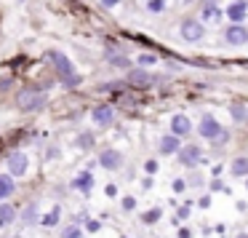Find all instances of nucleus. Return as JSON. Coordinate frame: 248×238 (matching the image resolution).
Masks as SVG:
<instances>
[{
  "label": "nucleus",
  "instance_id": "f257e3e1",
  "mask_svg": "<svg viewBox=\"0 0 248 238\" xmlns=\"http://www.w3.org/2000/svg\"><path fill=\"white\" fill-rule=\"evenodd\" d=\"M200 136H205L214 145H227V131L221 129V123L214 115H203L200 118Z\"/></svg>",
  "mask_w": 248,
  "mask_h": 238
},
{
  "label": "nucleus",
  "instance_id": "f03ea898",
  "mask_svg": "<svg viewBox=\"0 0 248 238\" xmlns=\"http://www.w3.org/2000/svg\"><path fill=\"white\" fill-rule=\"evenodd\" d=\"M48 62H51V65H54L59 72H62V78H64V81L75 78V67H72V62L67 59V56L62 54V51H48Z\"/></svg>",
  "mask_w": 248,
  "mask_h": 238
},
{
  "label": "nucleus",
  "instance_id": "7ed1b4c3",
  "mask_svg": "<svg viewBox=\"0 0 248 238\" xmlns=\"http://www.w3.org/2000/svg\"><path fill=\"white\" fill-rule=\"evenodd\" d=\"M203 35H205V27L200 22H195V19H184L182 22V38L187 43H198V40H203Z\"/></svg>",
  "mask_w": 248,
  "mask_h": 238
},
{
  "label": "nucleus",
  "instance_id": "20e7f679",
  "mask_svg": "<svg viewBox=\"0 0 248 238\" xmlns=\"http://www.w3.org/2000/svg\"><path fill=\"white\" fill-rule=\"evenodd\" d=\"M16 104L22 110H40L46 104V97L38 91H22V94H16Z\"/></svg>",
  "mask_w": 248,
  "mask_h": 238
},
{
  "label": "nucleus",
  "instance_id": "39448f33",
  "mask_svg": "<svg viewBox=\"0 0 248 238\" xmlns=\"http://www.w3.org/2000/svg\"><path fill=\"white\" fill-rule=\"evenodd\" d=\"M6 161H8V169H11L14 177H24V174H27V169H30V158L24 155V153H11V155L6 158Z\"/></svg>",
  "mask_w": 248,
  "mask_h": 238
},
{
  "label": "nucleus",
  "instance_id": "423d86ee",
  "mask_svg": "<svg viewBox=\"0 0 248 238\" xmlns=\"http://www.w3.org/2000/svg\"><path fill=\"white\" fill-rule=\"evenodd\" d=\"M99 163H102V169H107V171H118L120 166H123V155H120L118 150H102V155H99Z\"/></svg>",
  "mask_w": 248,
  "mask_h": 238
},
{
  "label": "nucleus",
  "instance_id": "0eeeda50",
  "mask_svg": "<svg viewBox=\"0 0 248 238\" xmlns=\"http://www.w3.org/2000/svg\"><path fill=\"white\" fill-rule=\"evenodd\" d=\"M224 40L230 46H246L248 43V30L243 27V24H232V27H227Z\"/></svg>",
  "mask_w": 248,
  "mask_h": 238
},
{
  "label": "nucleus",
  "instance_id": "6e6552de",
  "mask_svg": "<svg viewBox=\"0 0 248 238\" xmlns=\"http://www.w3.org/2000/svg\"><path fill=\"white\" fill-rule=\"evenodd\" d=\"M179 161L184 163V166H198L200 161H203V150H200L198 145H187L179 150Z\"/></svg>",
  "mask_w": 248,
  "mask_h": 238
},
{
  "label": "nucleus",
  "instance_id": "1a4fd4ad",
  "mask_svg": "<svg viewBox=\"0 0 248 238\" xmlns=\"http://www.w3.org/2000/svg\"><path fill=\"white\" fill-rule=\"evenodd\" d=\"M91 118H93V123L102 126V129H107V126L115 123V113H112V107H109V104H99V107H93Z\"/></svg>",
  "mask_w": 248,
  "mask_h": 238
},
{
  "label": "nucleus",
  "instance_id": "9d476101",
  "mask_svg": "<svg viewBox=\"0 0 248 238\" xmlns=\"http://www.w3.org/2000/svg\"><path fill=\"white\" fill-rule=\"evenodd\" d=\"M227 17L232 19V24H240L243 19L248 17V0H235V3H230V8H227Z\"/></svg>",
  "mask_w": 248,
  "mask_h": 238
},
{
  "label": "nucleus",
  "instance_id": "9b49d317",
  "mask_svg": "<svg viewBox=\"0 0 248 238\" xmlns=\"http://www.w3.org/2000/svg\"><path fill=\"white\" fill-rule=\"evenodd\" d=\"M189 131H192V123H189L187 115H173V118H171V134L182 139V136L189 134Z\"/></svg>",
  "mask_w": 248,
  "mask_h": 238
},
{
  "label": "nucleus",
  "instance_id": "f8f14e48",
  "mask_svg": "<svg viewBox=\"0 0 248 238\" xmlns=\"http://www.w3.org/2000/svg\"><path fill=\"white\" fill-rule=\"evenodd\" d=\"M125 81H128L131 86L147 88V86H152V83H155V78H152V75H150V72H147V70H131V72H128V78H125Z\"/></svg>",
  "mask_w": 248,
  "mask_h": 238
},
{
  "label": "nucleus",
  "instance_id": "ddd939ff",
  "mask_svg": "<svg viewBox=\"0 0 248 238\" xmlns=\"http://www.w3.org/2000/svg\"><path fill=\"white\" fill-rule=\"evenodd\" d=\"M179 150H182L179 136H173V134L160 136V153H163V155H171V153H179Z\"/></svg>",
  "mask_w": 248,
  "mask_h": 238
},
{
  "label": "nucleus",
  "instance_id": "4468645a",
  "mask_svg": "<svg viewBox=\"0 0 248 238\" xmlns=\"http://www.w3.org/2000/svg\"><path fill=\"white\" fill-rule=\"evenodd\" d=\"M72 185H75L80 193H91V190H93V174H91V171H80Z\"/></svg>",
  "mask_w": 248,
  "mask_h": 238
},
{
  "label": "nucleus",
  "instance_id": "2eb2a0df",
  "mask_svg": "<svg viewBox=\"0 0 248 238\" xmlns=\"http://www.w3.org/2000/svg\"><path fill=\"white\" fill-rule=\"evenodd\" d=\"M16 222V209L11 204H0V227H8Z\"/></svg>",
  "mask_w": 248,
  "mask_h": 238
},
{
  "label": "nucleus",
  "instance_id": "dca6fc26",
  "mask_svg": "<svg viewBox=\"0 0 248 238\" xmlns=\"http://www.w3.org/2000/svg\"><path fill=\"white\" fill-rule=\"evenodd\" d=\"M14 190H16V185H14V179L8 177V174H0V201H6L14 195Z\"/></svg>",
  "mask_w": 248,
  "mask_h": 238
},
{
  "label": "nucleus",
  "instance_id": "f3484780",
  "mask_svg": "<svg viewBox=\"0 0 248 238\" xmlns=\"http://www.w3.org/2000/svg\"><path fill=\"white\" fill-rule=\"evenodd\" d=\"M230 171H232V177H248V158L246 155L235 158L232 166H230Z\"/></svg>",
  "mask_w": 248,
  "mask_h": 238
},
{
  "label": "nucleus",
  "instance_id": "a211bd4d",
  "mask_svg": "<svg viewBox=\"0 0 248 238\" xmlns=\"http://www.w3.org/2000/svg\"><path fill=\"white\" fill-rule=\"evenodd\" d=\"M230 113H232V118H235L237 123H246V120H248V113H246V107H243L240 102H237V104H232V107H230Z\"/></svg>",
  "mask_w": 248,
  "mask_h": 238
},
{
  "label": "nucleus",
  "instance_id": "6ab92c4d",
  "mask_svg": "<svg viewBox=\"0 0 248 238\" xmlns=\"http://www.w3.org/2000/svg\"><path fill=\"white\" fill-rule=\"evenodd\" d=\"M160 217H163L160 209H152V211H144V214H141V222H144V225H155Z\"/></svg>",
  "mask_w": 248,
  "mask_h": 238
},
{
  "label": "nucleus",
  "instance_id": "aec40b11",
  "mask_svg": "<svg viewBox=\"0 0 248 238\" xmlns=\"http://www.w3.org/2000/svg\"><path fill=\"white\" fill-rule=\"evenodd\" d=\"M56 222H59V209H51L48 214H43V220H40V225H46V227H54Z\"/></svg>",
  "mask_w": 248,
  "mask_h": 238
},
{
  "label": "nucleus",
  "instance_id": "412c9836",
  "mask_svg": "<svg viewBox=\"0 0 248 238\" xmlns=\"http://www.w3.org/2000/svg\"><path fill=\"white\" fill-rule=\"evenodd\" d=\"M147 11L150 14H163L166 11V0H147Z\"/></svg>",
  "mask_w": 248,
  "mask_h": 238
},
{
  "label": "nucleus",
  "instance_id": "4be33fe9",
  "mask_svg": "<svg viewBox=\"0 0 248 238\" xmlns=\"http://www.w3.org/2000/svg\"><path fill=\"white\" fill-rule=\"evenodd\" d=\"M78 147H93V134L91 131H86V134H78Z\"/></svg>",
  "mask_w": 248,
  "mask_h": 238
},
{
  "label": "nucleus",
  "instance_id": "5701e85b",
  "mask_svg": "<svg viewBox=\"0 0 248 238\" xmlns=\"http://www.w3.org/2000/svg\"><path fill=\"white\" fill-rule=\"evenodd\" d=\"M22 220H24V225H35V204H30L27 209H24Z\"/></svg>",
  "mask_w": 248,
  "mask_h": 238
},
{
  "label": "nucleus",
  "instance_id": "b1692460",
  "mask_svg": "<svg viewBox=\"0 0 248 238\" xmlns=\"http://www.w3.org/2000/svg\"><path fill=\"white\" fill-rule=\"evenodd\" d=\"M203 17H205V19H214V22H216V19L221 17V11H219L216 6H205V8H203Z\"/></svg>",
  "mask_w": 248,
  "mask_h": 238
},
{
  "label": "nucleus",
  "instance_id": "393cba45",
  "mask_svg": "<svg viewBox=\"0 0 248 238\" xmlns=\"http://www.w3.org/2000/svg\"><path fill=\"white\" fill-rule=\"evenodd\" d=\"M123 209L125 211H134L136 209V198H134V195H125V198H123Z\"/></svg>",
  "mask_w": 248,
  "mask_h": 238
},
{
  "label": "nucleus",
  "instance_id": "a878e982",
  "mask_svg": "<svg viewBox=\"0 0 248 238\" xmlns=\"http://www.w3.org/2000/svg\"><path fill=\"white\" fill-rule=\"evenodd\" d=\"M62 238H80V230H78L75 225H70L64 233H62Z\"/></svg>",
  "mask_w": 248,
  "mask_h": 238
},
{
  "label": "nucleus",
  "instance_id": "bb28decb",
  "mask_svg": "<svg viewBox=\"0 0 248 238\" xmlns=\"http://www.w3.org/2000/svg\"><path fill=\"white\" fill-rule=\"evenodd\" d=\"M139 62H141V65H155L157 56H152V54H141V56H139Z\"/></svg>",
  "mask_w": 248,
  "mask_h": 238
},
{
  "label": "nucleus",
  "instance_id": "cd10ccee",
  "mask_svg": "<svg viewBox=\"0 0 248 238\" xmlns=\"http://www.w3.org/2000/svg\"><path fill=\"white\" fill-rule=\"evenodd\" d=\"M144 169H147V174H155L157 171V161H147Z\"/></svg>",
  "mask_w": 248,
  "mask_h": 238
},
{
  "label": "nucleus",
  "instance_id": "c85d7f7f",
  "mask_svg": "<svg viewBox=\"0 0 248 238\" xmlns=\"http://www.w3.org/2000/svg\"><path fill=\"white\" fill-rule=\"evenodd\" d=\"M88 230L96 233V230H99V222H96V220H88Z\"/></svg>",
  "mask_w": 248,
  "mask_h": 238
},
{
  "label": "nucleus",
  "instance_id": "c756f323",
  "mask_svg": "<svg viewBox=\"0 0 248 238\" xmlns=\"http://www.w3.org/2000/svg\"><path fill=\"white\" fill-rule=\"evenodd\" d=\"M104 6H118V0H102Z\"/></svg>",
  "mask_w": 248,
  "mask_h": 238
},
{
  "label": "nucleus",
  "instance_id": "7c9ffc66",
  "mask_svg": "<svg viewBox=\"0 0 248 238\" xmlns=\"http://www.w3.org/2000/svg\"><path fill=\"white\" fill-rule=\"evenodd\" d=\"M205 6H216V0H203Z\"/></svg>",
  "mask_w": 248,
  "mask_h": 238
},
{
  "label": "nucleus",
  "instance_id": "2f4dec72",
  "mask_svg": "<svg viewBox=\"0 0 248 238\" xmlns=\"http://www.w3.org/2000/svg\"><path fill=\"white\" fill-rule=\"evenodd\" d=\"M237 238H248V236H246V233H240V236H237Z\"/></svg>",
  "mask_w": 248,
  "mask_h": 238
},
{
  "label": "nucleus",
  "instance_id": "473e14b6",
  "mask_svg": "<svg viewBox=\"0 0 248 238\" xmlns=\"http://www.w3.org/2000/svg\"><path fill=\"white\" fill-rule=\"evenodd\" d=\"M246 187H248V182H246Z\"/></svg>",
  "mask_w": 248,
  "mask_h": 238
},
{
  "label": "nucleus",
  "instance_id": "72a5a7b5",
  "mask_svg": "<svg viewBox=\"0 0 248 238\" xmlns=\"http://www.w3.org/2000/svg\"><path fill=\"white\" fill-rule=\"evenodd\" d=\"M123 238H125V236H123Z\"/></svg>",
  "mask_w": 248,
  "mask_h": 238
}]
</instances>
